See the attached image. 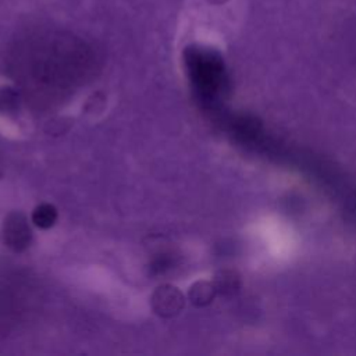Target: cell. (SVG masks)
I'll list each match as a JSON object with an SVG mask.
<instances>
[{"instance_id":"1","label":"cell","mask_w":356,"mask_h":356,"mask_svg":"<svg viewBox=\"0 0 356 356\" xmlns=\"http://www.w3.org/2000/svg\"><path fill=\"white\" fill-rule=\"evenodd\" d=\"M185 64L193 89L202 97L216 95L224 82V64L211 50L189 47L185 51Z\"/></svg>"},{"instance_id":"5","label":"cell","mask_w":356,"mask_h":356,"mask_svg":"<svg viewBox=\"0 0 356 356\" xmlns=\"http://www.w3.org/2000/svg\"><path fill=\"white\" fill-rule=\"evenodd\" d=\"M213 295H214V289L209 282H197L192 286L189 292V296L195 305H204L210 302Z\"/></svg>"},{"instance_id":"2","label":"cell","mask_w":356,"mask_h":356,"mask_svg":"<svg viewBox=\"0 0 356 356\" xmlns=\"http://www.w3.org/2000/svg\"><path fill=\"white\" fill-rule=\"evenodd\" d=\"M3 232L4 242L14 250H22L29 245L31 229L26 224V220L19 213L8 216V218L4 221Z\"/></svg>"},{"instance_id":"3","label":"cell","mask_w":356,"mask_h":356,"mask_svg":"<svg viewBox=\"0 0 356 356\" xmlns=\"http://www.w3.org/2000/svg\"><path fill=\"white\" fill-rule=\"evenodd\" d=\"M154 307L157 313L168 316L177 313L182 306V296L174 286H163L154 295Z\"/></svg>"},{"instance_id":"4","label":"cell","mask_w":356,"mask_h":356,"mask_svg":"<svg viewBox=\"0 0 356 356\" xmlns=\"http://www.w3.org/2000/svg\"><path fill=\"white\" fill-rule=\"evenodd\" d=\"M57 220V210L49 203L39 204L32 213V222L39 228H50Z\"/></svg>"}]
</instances>
